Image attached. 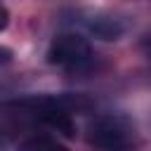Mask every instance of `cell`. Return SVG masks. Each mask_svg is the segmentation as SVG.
Here are the masks:
<instances>
[{"label":"cell","instance_id":"cell-2","mask_svg":"<svg viewBox=\"0 0 151 151\" xmlns=\"http://www.w3.org/2000/svg\"><path fill=\"white\" fill-rule=\"evenodd\" d=\"M92 59V45L78 33H59L47 47V61L61 68H80Z\"/></svg>","mask_w":151,"mask_h":151},{"label":"cell","instance_id":"cell-6","mask_svg":"<svg viewBox=\"0 0 151 151\" xmlns=\"http://www.w3.org/2000/svg\"><path fill=\"white\" fill-rule=\"evenodd\" d=\"M9 61H12V50L0 47V66H5V64H9Z\"/></svg>","mask_w":151,"mask_h":151},{"label":"cell","instance_id":"cell-3","mask_svg":"<svg viewBox=\"0 0 151 151\" xmlns=\"http://www.w3.org/2000/svg\"><path fill=\"white\" fill-rule=\"evenodd\" d=\"M85 26L90 28V33H94L101 40H118L123 33V24L109 14H92L85 19Z\"/></svg>","mask_w":151,"mask_h":151},{"label":"cell","instance_id":"cell-4","mask_svg":"<svg viewBox=\"0 0 151 151\" xmlns=\"http://www.w3.org/2000/svg\"><path fill=\"white\" fill-rule=\"evenodd\" d=\"M17 151H66V146H61L57 139L45 137V134H33L26 142L19 144Z\"/></svg>","mask_w":151,"mask_h":151},{"label":"cell","instance_id":"cell-7","mask_svg":"<svg viewBox=\"0 0 151 151\" xmlns=\"http://www.w3.org/2000/svg\"><path fill=\"white\" fill-rule=\"evenodd\" d=\"M144 50H146V57H149V61H151V35L146 38V42H144Z\"/></svg>","mask_w":151,"mask_h":151},{"label":"cell","instance_id":"cell-5","mask_svg":"<svg viewBox=\"0 0 151 151\" xmlns=\"http://www.w3.org/2000/svg\"><path fill=\"white\" fill-rule=\"evenodd\" d=\"M7 24H9V12H7V7L0 2V31H5Z\"/></svg>","mask_w":151,"mask_h":151},{"label":"cell","instance_id":"cell-1","mask_svg":"<svg viewBox=\"0 0 151 151\" xmlns=\"http://www.w3.org/2000/svg\"><path fill=\"white\" fill-rule=\"evenodd\" d=\"M90 144L99 151H130L134 144V127L123 116H104L92 123Z\"/></svg>","mask_w":151,"mask_h":151}]
</instances>
